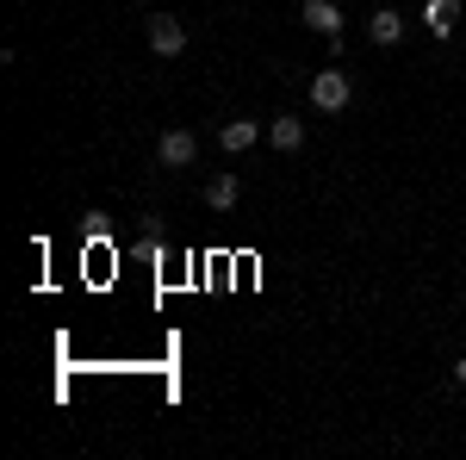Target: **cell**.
Instances as JSON below:
<instances>
[{
  "mask_svg": "<svg viewBox=\"0 0 466 460\" xmlns=\"http://www.w3.org/2000/svg\"><path fill=\"white\" fill-rule=\"evenodd\" d=\"M349 100H355V81L342 69H318L311 75V107L318 112H349Z\"/></svg>",
  "mask_w": 466,
  "mask_h": 460,
  "instance_id": "obj_1",
  "label": "cell"
},
{
  "mask_svg": "<svg viewBox=\"0 0 466 460\" xmlns=\"http://www.w3.org/2000/svg\"><path fill=\"white\" fill-rule=\"evenodd\" d=\"M299 19H305L318 37L342 44V6H336V0H305V6H299Z\"/></svg>",
  "mask_w": 466,
  "mask_h": 460,
  "instance_id": "obj_2",
  "label": "cell"
},
{
  "mask_svg": "<svg viewBox=\"0 0 466 460\" xmlns=\"http://www.w3.org/2000/svg\"><path fill=\"white\" fill-rule=\"evenodd\" d=\"M149 50H156V56H180V50H187V26H180L175 13H156V19H149Z\"/></svg>",
  "mask_w": 466,
  "mask_h": 460,
  "instance_id": "obj_3",
  "label": "cell"
},
{
  "mask_svg": "<svg viewBox=\"0 0 466 460\" xmlns=\"http://www.w3.org/2000/svg\"><path fill=\"white\" fill-rule=\"evenodd\" d=\"M156 156H162V169H193V156H199V138H193V131H162Z\"/></svg>",
  "mask_w": 466,
  "mask_h": 460,
  "instance_id": "obj_4",
  "label": "cell"
},
{
  "mask_svg": "<svg viewBox=\"0 0 466 460\" xmlns=\"http://www.w3.org/2000/svg\"><path fill=\"white\" fill-rule=\"evenodd\" d=\"M367 37H373L380 50H392L398 37H404V13H398V6H380V13L367 19Z\"/></svg>",
  "mask_w": 466,
  "mask_h": 460,
  "instance_id": "obj_5",
  "label": "cell"
},
{
  "mask_svg": "<svg viewBox=\"0 0 466 460\" xmlns=\"http://www.w3.org/2000/svg\"><path fill=\"white\" fill-rule=\"evenodd\" d=\"M261 138H268V131H261L255 118H230V125L218 131V143H224L230 156H243V149H255V143H261Z\"/></svg>",
  "mask_w": 466,
  "mask_h": 460,
  "instance_id": "obj_6",
  "label": "cell"
},
{
  "mask_svg": "<svg viewBox=\"0 0 466 460\" xmlns=\"http://www.w3.org/2000/svg\"><path fill=\"white\" fill-rule=\"evenodd\" d=\"M423 26H430L435 37H454V26H461V0H423Z\"/></svg>",
  "mask_w": 466,
  "mask_h": 460,
  "instance_id": "obj_7",
  "label": "cell"
},
{
  "mask_svg": "<svg viewBox=\"0 0 466 460\" xmlns=\"http://www.w3.org/2000/svg\"><path fill=\"white\" fill-rule=\"evenodd\" d=\"M237 193H243V180H237V175H212V180H206V206H212V212H230Z\"/></svg>",
  "mask_w": 466,
  "mask_h": 460,
  "instance_id": "obj_8",
  "label": "cell"
},
{
  "mask_svg": "<svg viewBox=\"0 0 466 460\" xmlns=\"http://www.w3.org/2000/svg\"><path fill=\"white\" fill-rule=\"evenodd\" d=\"M268 143H274V149H287V156H292V149H305V125H299V118L287 112V118H274V125H268Z\"/></svg>",
  "mask_w": 466,
  "mask_h": 460,
  "instance_id": "obj_9",
  "label": "cell"
},
{
  "mask_svg": "<svg viewBox=\"0 0 466 460\" xmlns=\"http://www.w3.org/2000/svg\"><path fill=\"white\" fill-rule=\"evenodd\" d=\"M454 386H466V354H461V361H454Z\"/></svg>",
  "mask_w": 466,
  "mask_h": 460,
  "instance_id": "obj_10",
  "label": "cell"
}]
</instances>
